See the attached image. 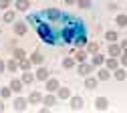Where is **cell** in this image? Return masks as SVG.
<instances>
[{
  "mask_svg": "<svg viewBox=\"0 0 127 113\" xmlns=\"http://www.w3.org/2000/svg\"><path fill=\"white\" fill-rule=\"evenodd\" d=\"M95 109L97 111H107L109 109V99L107 97H97L95 99Z\"/></svg>",
  "mask_w": 127,
  "mask_h": 113,
  "instance_id": "1",
  "label": "cell"
},
{
  "mask_svg": "<svg viewBox=\"0 0 127 113\" xmlns=\"http://www.w3.org/2000/svg\"><path fill=\"white\" fill-rule=\"evenodd\" d=\"M77 71H79V75L87 77V75H91V71H93V65H91V63H79Z\"/></svg>",
  "mask_w": 127,
  "mask_h": 113,
  "instance_id": "2",
  "label": "cell"
},
{
  "mask_svg": "<svg viewBox=\"0 0 127 113\" xmlns=\"http://www.w3.org/2000/svg\"><path fill=\"white\" fill-rule=\"evenodd\" d=\"M34 79H38V81H46V79H49V69H46V67H42V65H38Z\"/></svg>",
  "mask_w": 127,
  "mask_h": 113,
  "instance_id": "3",
  "label": "cell"
},
{
  "mask_svg": "<svg viewBox=\"0 0 127 113\" xmlns=\"http://www.w3.org/2000/svg\"><path fill=\"white\" fill-rule=\"evenodd\" d=\"M14 111H24L26 105H28V99H22V97H18V99H14Z\"/></svg>",
  "mask_w": 127,
  "mask_h": 113,
  "instance_id": "4",
  "label": "cell"
},
{
  "mask_svg": "<svg viewBox=\"0 0 127 113\" xmlns=\"http://www.w3.org/2000/svg\"><path fill=\"white\" fill-rule=\"evenodd\" d=\"M57 99H71V89L69 87H59L57 89Z\"/></svg>",
  "mask_w": 127,
  "mask_h": 113,
  "instance_id": "5",
  "label": "cell"
},
{
  "mask_svg": "<svg viewBox=\"0 0 127 113\" xmlns=\"http://www.w3.org/2000/svg\"><path fill=\"white\" fill-rule=\"evenodd\" d=\"M28 103L30 105H36V103H42V95L38 93V91H32L28 95Z\"/></svg>",
  "mask_w": 127,
  "mask_h": 113,
  "instance_id": "6",
  "label": "cell"
},
{
  "mask_svg": "<svg viewBox=\"0 0 127 113\" xmlns=\"http://www.w3.org/2000/svg\"><path fill=\"white\" fill-rule=\"evenodd\" d=\"M123 51H121V46L117 44V42H109V55L111 57H119Z\"/></svg>",
  "mask_w": 127,
  "mask_h": 113,
  "instance_id": "7",
  "label": "cell"
},
{
  "mask_svg": "<svg viewBox=\"0 0 127 113\" xmlns=\"http://www.w3.org/2000/svg\"><path fill=\"white\" fill-rule=\"evenodd\" d=\"M117 65H119L117 57H109V59H105V67H107L109 71H115V69H117Z\"/></svg>",
  "mask_w": 127,
  "mask_h": 113,
  "instance_id": "8",
  "label": "cell"
},
{
  "mask_svg": "<svg viewBox=\"0 0 127 113\" xmlns=\"http://www.w3.org/2000/svg\"><path fill=\"white\" fill-rule=\"evenodd\" d=\"M22 85H24L22 79H12V81H10V89H12L14 93H20V91H22Z\"/></svg>",
  "mask_w": 127,
  "mask_h": 113,
  "instance_id": "9",
  "label": "cell"
},
{
  "mask_svg": "<svg viewBox=\"0 0 127 113\" xmlns=\"http://www.w3.org/2000/svg\"><path fill=\"white\" fill-rule=\"evenodd\" d=\"M91 65H93V67H103V65H105V57H103V55H99V53H95V55H93Z\"/></svg>",
  "mask_w": 127,
  "mask_h": 113,
  "instance_id": "10",
  "label": "cell"
},
{
  "mask_svg": "<svg viewBox=\"0 0 127 113\" xmlns=\"http://www.w3.org/2000/svg\"><path fill=\"white\" fill-rule=\"evenodd\" d=\"M59 87H61V85H59L57 79H46V91H49V93H55Z\"/></svg>",
  "mask_w": 127,
  "mask_h": 113,
  "instance_id": "11",
  "label": "cell"
},
{
  "mask_svg": "<svg viewBox=\"0 0 127 113\" xmlns=\"http://www.w3.org/2000/svg\"><path fill=\"white\" fill-rule=\"evenodd\" d=\"M71 109L73 111L83 109V99H81V97H71Z\"/></svg>",
  "mask_w": 127,
  "mask_h": 113,
  "instance_id": "12",
  "label": "cell"
},
{
  "mask_svg": "<svg viewBox=\"0 0 127 113\" xmlns=\"http://www.w3.org/2000/svg\"><path fill=\"white\" fill-rule=\"evenodd\" d=\"M42 103H44L46 107H53V105L57 103V97H55L53 93H49V95H44V97H42Z\"/></svg>",
  "mask_w": 127,
  "mask_h": 113,
  "instance_id": "13",
  "label": "cell"
},
{
  "mask_svg": "<svg viewBox=\"0 0 127 113\" xmlns=\"http://www.w3.org/2000/svg\"><path fill=\"white\" fill-rule=\"evenodd\" d=\"M42 61H44V57L38 51H34L32 55H30V63H32V65H42Z\"/></svg>",
  "mask_w": 127,
  "mask_h": 113,
  "instance_id": "14",
  "label": "cell"
},
{
  "mask_svg": "<svg viewBox=\"0 0 127 113\" xmlns=\"http://www.w3.org/2000/svg\"><path fill=\"white\" fill-rule=\"evenodd\" d=\"M97 83H99V79L87 75V79H85V87H87V89H95V87H97Z\"/></svg>",
  "mask_w": 127,
  "mask_h": 113,
  "instance_id": "15",
  "label": "cell"
},
{
  "mask_svg": "<svg viewBox=\"0 0 127 113\" xmlns=\"http://www.w3.org/2000/svg\"><path fill=\"white\" fill-rule=\"evenodd\" d=\"M30 65H32V63H30V59H26V57H24V59H20V61H18V69L28 71V69H30Z\"/></svg>",
  "mask_w": 127,
  "mask_h": 113,
  "instance_id": "16",
  "label": "cell"
},
{
  "mask_svg": "<svg viewBox=\"0 0 127 113\" xmlns=\"http://www.w3.org/2000/svg\"><path fill=\"white\" fill-rule=\"evenodd\" d=\"M6 69H8V71H12V73H14V71H18V61L12 57V59L6 63Z\"/></svg>",
  "mask_w": 127,
  "mask_h": 113,
  "instance_id": "17",
  "label": "cell"
},
{
  "mask_svg": "<svg viewBox=\"0 0 127 113\" xmlns=\"http://www.w3.org/2000/svg\"><path fill=\"white\" fill-rule=\"evenodd\" d=\"M14 4H16L18 10H28V6H30L28 0H14Z\"/></svg>",
  "mask_w": 127,
  "mask_h": 113,
  "instance_id": "18",
  "label": "cell"
},
{
  "mask_svg": "<svg viewBox=\"0 0 127 113\" xmlns=\"http://www.w3.org/2000/svg\"><path fill=\"white\" fill-rule=\"evenodd\" d=\"M14 32H16V35H26V24L24 22H16L14 24Z\"/></svg>",
  "mask_w": 127,
  "mask_h": 113,
  "instance_id": "19",
  "label": "cell"
},
{
  "mask_svg": "<svg viewBox=\"0 0 127 113\" xmlns=\"http://www.w3.org/2000/svg\"><path fill=\"white\" fill-rule=\"evenodd\" d=\"M109 77H111V73H109V69H107V67H105V69H101V71L97 73V79H99V81H107Z\"/></svg>",
  "mask_w": 127,
  "mask_h": 113,
  "instance_id": "20",
  "label": "cell"
},
{
  "mask_svg": "<svg viewBox=\"0 0 127 113\" xmlns=\"http://www.w3.org/2000/svg\"><path fill=\"white\" fill-rule=\"evenodd\" d=\"M113 75H115V79H117V81H125V77H127L125 69H119V67H117V69L113 71Z\"/></svg>",
  "mask_w": 127,
  "mask_h": 113,
  "instance_id": "21",
  "label": "cell"
},
{
  "mask_svg": "<svg viewBox=\"0 0 127 113\" xmlns=\"http://www.w3.org/2000/svg\"><path fill=\"white\" fill-rule=\"evenodd\" d=\"M87 53H91V55L99 53V42H87Z\"/></svg>",
  "mask_w": 127,
  "mask_h": 113,
  "instance_id": "22",
  "label": "cell"
},
{
  "mask_svg": "<svg viewBox=\"0 0 127 113\" xmlns=\"http://www.w3.org/2000/svg\"><path fill=\"white\" fill-rule=\"evenodd\" d=\"M32 81H34V75H32V73H28V71H24V73H22V83H24V85L32 83Z\"/></svg>",
  "mask_w": 127,
  "mask_h": 113,
  "instance_id": "23",
  "label": "cell"
},
{
  "mask_svg": "<svg viewBox=\"0 0 127 113\" xmlns=\"http://www.w3.org/2000/svg\"><path fill=\"white\" fill-rule=\"evenodd\" d=\"M75 63H77L75 57H67L65 61H63V67H65V69H73V67H75Z\"/></svg>",
  "mask_w": 127,
  "mask_h": 113,
  "instance_id": "24",
  "label": "cell"
},
{
  "mask_svg": "<svg viewBox=\"0 0 127 113\" xmlns=\"http://www.w3.org/2000/svg\"><path fill=\"white\" fill-rule=\"evenodd\" d=\"M12 57L16 59V61H20V59H24V57H26V53L22 51V48H14V51H12Z\"/></svg>",
  "mask_w": 127,
  "mask_h": 113,
  "instance_id": "25",
  "label": "cell"
},
{
  "mask_svg": "<svg viewBox=\"0 0 127 113\" xmlns=\"http://www.w3.org/2000/svg\"><path fill=\"white\" fill-rule=\"evenodd\" d=\"M14 18H16L14 10H6V12H4V22H14Z\"/></svg>",
  "mask_w": 127,
  "mask_h": 113,
  "instance_id": "26",
  "label": "cell"
},
{
  "mask_svg": "<svg viewBox=\"0 0 127 113\" xmlns=\"http://www.w3.org/2000/svg\"><path fill=\"white\" fill-rule=\"evenodd\" d=\"M85 59H87V53L85 51H77L75 53V61L77 63H85Z\"/></svg>",
  "mask_w": 127,
  "mask_h": 113,
  "instance_id": "27",
  "label": "cell"
},
{
  "mask_svg": "<svg viewBox=\"0 0 127 113\" xmlns=\"http://www.w3.org/2000/svg\"><path fill=\"white\" fill-rule=\"evenodd\" d=\"M105 38H107L109 42H115V40H117V32H115V30H107V32H105Z\"/></svg>",
  "mask_w": 127,
  "mask_h": 113,
  "instance_id": "28",
  "label": "cell"
},
{
  "mask_svg": "<svg viewBox=\"0 0 127 113\" xmlns=\"http://www.w3.org/2000/svg\"><path fill=\"white\" fill-rule=\"evenodd\" d=\"M10 95H12V89L10 87H2V89H0V97H2V99H8Z\"/></svg>",
  "mask_w": 127,
  "mask_h": 113,
  "instance_id": "29",
  "label": "cell"
},
{
  "mask_svg": "<svg viewBox=\"0 0 127 113\" xmlns=\"http://www.w3.org/2000/svg\"><path fill=\"white\" fill-rule=\"evenodd\" d=\"M115 22H117L119 26H125V24H127V14H117Z\"/></svg>",
  "mask_w": 127,
  "mask_h": 113,
  "instance_id": "30",
  "label": "cell"
},
{
  "mask_svg": "<svg viewBox=\"0 0 127 113\" xmlns=\"http://www.w3.org/2000/svg\"><path fill=\"white\" fill-rule=\"evenodd\" d=\"M77 6L87 10V8H91V0H77Z\"/></svg>",
  "mask_w": 127,
  "mask_h": 113,
  "instance_id": "31",
  "label": "cell"
},
{
  "mask_svg": "<svg viewBox=\"0 0 127 113\" xmlns=\"http://www.w3.org/2000/svg\"><path fill=\"white\" fill-rule=\"evenodd\" d=\"M119 61H121L123 67H127V53H121V55H119Z\"/></svg>",
  "mask_w": 127,
  "mask_h": 113,
  "instance_id": "32",
  "label": "cell"
},
{
  "mask_svg": "<svg viewBox=\"0 0 127 113\" xmlns=\"http://www.w3.org/2000/svg\"><path fill=\"white\" fill-rule=\"evenodd\" d=\"M83 44H87V37H79L77 38V46H83Z\"/></svg>",
  "mask_w": 127,
  "mask_h": 113,
  "instance_id": "33",
  "label": "cell"
},
{
  "mask_svg": "<svg viewBox=\"0 0 127 113\" xmlns=\"http://www.w3.org/2000/svg\"><path fill=\"white\" fill-rule=\"evenodd\" d=\"M10 4V0H0V8H8Z\"/></svg>",
  "mask_w": 127,
  "mask_h": 113,
  "instance_id": "34",
  "label": "cell"
},
{
  "mask_svg": "<svg viewBox=\"0 0 127 113\" xmlns=\"http://www.w3.org/2000/svg\"><path fill=\"white\" fill-rule=\"evenodd\" d=\"M119 46H121V51H123V53H127V40H121Z\"/></svg>",
  "mask_w": 127,
  "mask_h": 113,
  "instance_id": "35",
  "label": "cell"
},
{
  "mask_svg": "<svg viewBox=\"0 0 127 113\" xmlns=\"http://www.w3.org/2000/svg\"><path fill=\"white\" fill-rule=\"evenodd\" d=\"M4 69H6V63H4L2 59H0V73H4Z\"/></svg>",
  "mask_w": 127,
  "mask_h": 113,
  "instance_id": "36",
  "label": "cell"
},
{
  "mask_svg": "<svg viewBox=\"0 0 127 113\" xmlns=\"http://www.w3.org/2000/svg\"><path fill=\"white\" fill-rule=\"evenodd\" d=\"M2 111H4V101L0 99V113H2Z\"/></svg>",
  "mask_w": 127,
  "mask_h": 113,
  "instance_id": "37",
  "label": "cell"
},
{
  "mask_svg": "<svg viewBox=\"0 0 127 113\" xmlns=\"http://www.w3.org/2000/svg\"><path fill=\"white\" fill-rule=\"evenodd\" d=\"M77 0H65V4H75Z\"/></svg>",
  "mask_w": 127,
  "mask_h": 113,
  "instance_id": "38",
  "label": "cell"
}]
</instances>
